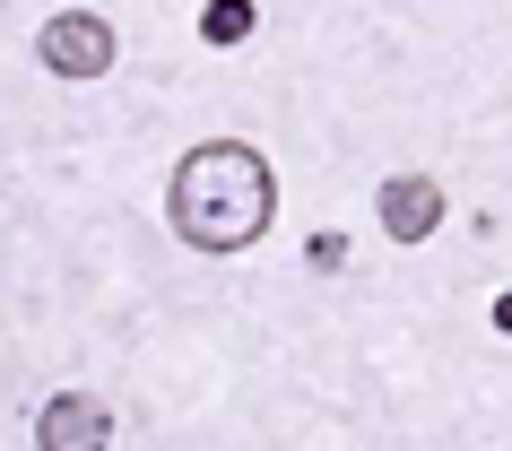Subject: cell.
<instances>
[{"mask_svg":"<svg viewBox=\"0 0 512 451\" xmlns=\"http://www.w3.org/2000/svg\"><path fill=\"white\" fill-rule=\"evenodd\" d=\"M270 217H278V174L252 139H200L165 183V226L191 252H243L270 235Z\"/></svg>","mask_w":512,"mask_h":451,"instance_id":"cell-1","label":"cell"},{"mask_svg":"<svg viewBox=\"0 0 512 451\" xmlns=\"http://www.w3.org/2000/svg\"><path fill=\"white\" fill-rule=\"evenodd\" d=\"M35 53H44V70L53 79H105L113 70V27L96 18V9H61V18H44V35H35Z\"/></svg>","mask_w":512,"mask_h":451,"instance_id":"cell-2","label":"cell"},{"mask_svg":"<svg viewBox=\"0 0 512 451\" xmlns=\"http://www.w3.org/2000/svg\"><path fill=\"white\" fill-rule=\"evenodd\" d=\"M113 443V408L87 391H53L35 408V451H105Z\"/></svg>","mask_w":512,"mask_h":451,"instance_id":"cell-3","label":"cell"},{"mask_svg":"<svg viewBox=\"0 0 512 451\" xmlns=\"http://www.w3.org/2000/svg\"><path fill=\"white\" fill-rule=\"evenodd\" d=\"M374 209H382V235L391 243H426L434 226H443V183H434V174H391Z\"/></svg>","mask_w":512,"mask_h":451,"instance_id":"cell-4","label":"cell"},{"mask_svg":"<svg viewBox=\"0 0 512 451\" xmlns=\"http://www.w3.org/2000/svg\"><path fill=\"white\" fill-rule=\"evenodd\" d=\"M252 27H261V9H252V0H209V9H200V35H209L217 53L252 44Z\"/></svg>","mask_w":512,"mask_h":451,"instance_id":"cell-5","label":"cell"},{"mask_svg":"<svg viewBox=\"0 0 512 451\" xmlns=\"http://www.w3.org/2000/svg\"><path fill=\"white\" fill-rule=\"evenodd\" d=\"M304 261H313V269H339V261H348V243H339V235H313V243H304Z\"/></svg>","mask_w":512,"mask_h":451,"instance_id":"cell-6","label":"cell"},{"mask_svg":"<svg viewBox=\"0 0 512 451\" xmlns=\"http://www.w3.org/2000/svg\"><path fill=\"white\" fill-rule=\"evenodd\" d=\"M495 330H504V339H512V295H495Z\"/></svg>","mask_w":512,"mask_h":451,"instance_id":"cell-7","label":"cell"}]
</instances>
